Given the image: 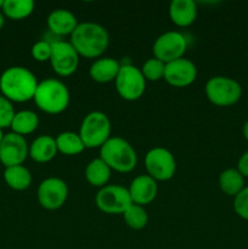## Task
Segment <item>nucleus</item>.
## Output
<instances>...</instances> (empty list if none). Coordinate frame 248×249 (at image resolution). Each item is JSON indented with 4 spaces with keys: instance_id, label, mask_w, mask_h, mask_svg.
I'll return each mask as SVG.
<instances>
[{
    "instance_id": "nucleus-15",
    "label": "nucleus",
    "mask_w": 248,
    "mask_h": 249,
    "mask_svg": "<svg viewBox=\"0 0 248 249\" xmlns=\"http://www.w3.org/2000/svg\"><path fill=\"white\" fill-rule=\"evenodd\" d=\"M128 191L131 202L134 204L143 207L155 201L158 194V185L157 181L152 179L150 175H139L130 182Z\"/></svg>"
},
{
    "instance_id": "nucleus-8",
    "label": "nucleus",
    "mask_w": 248,
    "mask_h": 249,
    "mask_svg": "<svg viewBox=\"0 0 248 249\" xmlns=\"http://www.w3.org/2000/svg\"><path fill=\"white\" fill-rule=\"evenodd\" d=\"M95 204L105 214H124L133 202L126 187L106 185L97 191Z\"/></svg>"
},
{
    "instance_id": "nucleus-35",
    "label": "nucleus",
    "mask_w": 248,
    "mask_h": 249,
    "mask_svg": "<svg viewBox=\"0 0 248 249\" xmlns=\"http://www.w3.org/2000/svg\"><path fill=\"white\" fill-rule=\"evenodd\" d=\"M2 5H4V0H0V9H2Z\"/></svg>"
},
{
    "instance_id": "nucleus-34",
    "label": "nucleus",
    "mask_w": 248,
    "mask_h": 249,
    "mask_svg": "<svg viewBox=\"0 0 248 249\" xmlns=\"http://www.w3.org/2000/svg\"><path fill=\"white\" fill-rule=\"evenodd\" d=\"M2 138H4V135H2V129H0V142H1Z\"/></svg>"
},
{
    "instance_id": "nucleus-26",
    "label": "nucleus",
    "mask_w": 248,
    "mask_h": 249,
    "mask_svg": "<svg viewBox=\"0 0 248 249\" xmlns=\"http://www.w3.org/2000/svg\"><path fill=\"white\" fill-rule=\"evenodd\" d=\"M126 226L131 230H142L148 224V214L142 206L131 204L123 214Z\"/></svg>"
},
{
    "instance_id": "nucleus-18",
    "label": "nucleus",
    "mask_w": 248,
    "mask_h": 249,
    "mask_svg": "<svg viewBox=\"0 0 248 249\" xmlns=\"http://www.w3.org/2000/svg\"><path fill=\"white\" fill-rule=\"evenodd\" d=\"M121 66L118 61L112 57H100L90 66L89 75L94 82L100 84L114 82L121 70Z\"/></svg>"
},
{
    "instance_id": "nucleus-11",
    "label": "nucleus",
    "mask_w": 248,
    "mask_h": 249,
    "mask_svg": "<svg viewBox=\"0 0 248 249\" xmlns=\"http://www.w3.org/2000/svg\"><path fill=\"white\" fill-rule=\"evenodd\" d=\"M50 65L53 72L60 77H70L79 66V57L75 49L70 41L56 40L51 43Z\"/></svg>"
},
{
    "instance_id": "nucleus-24",
    "label": "nucleus",
    "mask_w": 248,
    "mask_h": 249,
    "mask_svg": "<svg viewBox=\"0 0 248 249\" xmlns=\"http://www.w3.org/2000/svg\"><path fill=\"white\" fill-rule=\"evenodd\" d=\"M39 125V117L33 111H19L15 114L10 128L12 133L24 136L34 133Z\"/></svg>"
},
{
    "instance_id": "nucleus-30",
    "label": "nucleus",
    "mask_w": 248,
    "mask_h": 249,
    "mask_svg": "<svg viewBox=\"0 0 248 249\" xmlns=\"http://www.w3.org/2000/svg\"><path fill=\"white\" fill-rule=\"evenodd\" d=\"M233 211L240 218L248 221V186L233 197Z\"/></svg>"
},
{
    "instance_id": "nucleus-33",
    "label": "nucleus",
    "mask_w": 248,
    "mask_h": 249,
    "mask_svg": "<svg viewBox=\"0 0 248 249\" xmlns=\"http://www.w3.org/2000/svg\"><path fill=\"white\" fill-rule=\"evenodd\" d=\"M4 22H5V19H4V15L1 14V12H0V29L2 28V26H4Z\"/></svg>"
},
{
    "instance_id": "nucleus-17",
    "label": "nucleus",
    "mask_w": 248,
    "mask_h": 249,
    "mask_svg": "<svg viewBox=\"0 0 248 249\" xmlns=\"http://www.w3.org/2000/svg\"><path fill=\"white\" fill-rule=\"evenodd\" d=\"M169 18L175 26L189 27L197 18V5L192 0H173L169 4Z\"/></svg>"
},
{
    "instance_id": "nucleus-3",
    "label": "nucleus",
    "mask_w": 248,
    "mask_h": 249,
    "mask_svg": "<svg viewBox=\"0 0 248 249\" xmlns=\"http://www.w3.org/2000/svg\"><path fill=\"white\" fill-rule=\"evenodd\" d=\"M33 100L44 113L60 114L67 109L71 94L65 83L50 78L38 83Z\"/></svg>"
},
{
    "instance_id": "nucleus-7",
    "label": "nucleus",
    "mask_w": 248,
    "mask_h": 249,
    "mask_svg": "<svg viewBox=\"0 0 248 249\" xmlns=\"http://www.w3.org/2000/svg\"><path fill=\"white\" fill-rule=\"evenodd\" d=\"M116 90L125 101H136L146 90V79L140 68L133 65H122L116 80Z\"/></svg>"
},
{
    "instance_id": "nucleus-23",
    "label": "nucleus",
    "mask_w": 248,
    "mask_h": 249,
    "mask_svg": "<svg viewBox=\"0 0 248 249\" xmlns=\"http://www.w3.org/2000/svg\"><path fill=\"white\" fill-rule=\"evenodd\" d=\"M57 151L66 156L80 155L85 150V146L79 134L73 131H63L55 138Z\"/></svg>"
},
{
    "instance_id": "nucleus-14",
    "label": "nucleus",
    "mask_w": 248,
    "mask_h": 249,
    "mask_svg": "<svg viewBox=\"0 0 248 249\" xmlns=\"http://www.w3.org/2000/svg\"><path fill=\"white\" fill-rule=\"evenodd\" d=\"M197 78V68L189 58H177L165 65L164 80L174 88H186Z\"/></svg>"
},
{
    "instance_id": "nucleus-22",
    "label": "nucleus",
    "mask_w": 248,
    "mask_h": 249,
    "mask_svg": "<svg viewBox=\"0 0 248 249\" xmlns=\"http://www.w3.org/2000/svg\"><path fill=\"white\" fill-rule=\"evenodd\" d=\"M5 182L15 191H24L32 184V174L23 165L9 167L4 172Z\"/></svg>"
},
{
    "instance_id": "nucleus-32",
    "label": "nucleus",
    "mask_w": 248,
    "mask_h": 249,
    "mask_svg": "<svg viewBox=\"0 0 248 249\" xmlns=\"http://www.w3.org/2000/svg\"><path fill=\"white\" fill-rule=\"evenodd\" d=\"M242 134H243V136H245L246 140L248 141V121H246L245 124H243V126H242Z\"/></svg>"
},
{
    "instance_id": "nucleus-9",
    "label": "nucleus",
    "mask_w": 248,
    "mask_h": 249,
    "mask_svg": "<svg viewBox=\"0 0 248 249\" xmlns=\"http://www.w3.org/2000/svg\"><path fill=\"white\" fill-rule=\"evenodd\" d=\"M145 168L147 175L156 181H168L177 172V162L169 150L164 147H153L146 153Z\"/></svg>"
},
{
    "instance_id": "nucleus-5",
    "label": "nucleus",
    "mask_w": 248,
    "mask_h": 249,
    "mask_svg": "<svg viewBox=\"0 0 248 249\" xmlns=\"http://www.w3.org/2000/svg\"><path fill=\"white\" fill-rule=\"evenodd\" d=\"M111 130L108 116L104 112L94 111L84 117L78 134L85 148H100L111 138Z\"/></svg>"
},
{
    "instance_id": "nucleus-12",
    "label": "nucleus",
    "mask_w": 248,
    "mask_h": 249,
    "mask_svg": "<svg viewBox=\"0 0 248 249\" xmlns=\"http://www.w3.org/2000/svg\"><path fill=\"white\" fill-rule=\"evenodd\" d=\"M38 202L46 211H57L68 198V186L60 178H46L39 184L36 192Z\"/></svg>"
},
{
    "instance_id": "nucleus-16",
    "label": "nucleus",
    "mask_w": 248,
    "mask_h": 249,
    "mask_svg": "<svg viewBox=\"0 0 248 249\" xmlns=\"http://www.w3.org/2000/svg\"><path fill=\"white\" fill-rule=\"evenodd\" d=\"M46 23H48L51 33L56 34L58 36H71V34L74 32L79 22H78L77 17L72 11L66 9H57L53 10L49 15Z\"/></svg>"
},
{
    "instance_id": "nucleus-29",
    "label": "nucleus",
    "mask_w": 248,
    "mask_h": 249,
    "mask_svg": "<svg viewBox=\"0 0 248 249\" xmlns=\"http://www.w3.org/2000/svg\"><path fill=\"white\" fill-rule=\"evenodd\" d=\"M51 50H53L51 43L46 40H39L34 43V45L32 46V57L36 62H46V61H50Z\"/></svg>"
},
{
    "instance_id": "nucleus-4",
    "label": "nucleus",
    "mask_w": 248,
    "mask_h": 249,
    "mask_svg": "<svg viewBox=\"0 0 248 249\" xmlns=\"http://www.w3.org/2000/svg\"><path fill=\"white\" fill-rule=\"evenodd\" d=\"M100 158L118 173H130L138 164V155L133 146L123 138L111 136L100 147Z\"/></svg>"
},
{
    "instance_id": "nucleus-27",
    "label": "nucleus",
    "mask_w": 248,
    "mask_h": 249,
    "mask_svg": "<svg viewBox=\"0 0 248 249\" xmlns=\"http://www.w3.org/2000/svg\"><path fill=\"white\" fill-rule=\"evenodd\" d=\"M140 70L146 82L147 80L148 82H159V80L164 79L165 63H163L158 58H148L147 61L143 62L142 67Z\"/></svg>"
},
{
    "instance_id": "nucleus-10",
    "label": "nucleus",
    "mask_w": 248,
    "mask_h": 249,
    "mask_svg": "<svg viewBox=\"0 0 248 249\" xmlns=\"http://www.w3.org/2000/svg\"><path fill=\"white\" fill-rule=\"evenodd\" d=\"M186 49L187 41L180 32H165L160 34L153 43V57L167 65L172 61L184 57Z\"/></svg>"
},
{
    "instance_id": "nucleus-21",
    "label": "nucleus",
    "mask_w": 248,
    "mask_h": 249,
    "mask_svg": "<svg viewBox=\"0 0 248 249\" xmlns=\"http://www.w3.org/2000/svg\"><path fill=\"white\" fill-rule=\"evenodd\" d=\"M221 191L230 197H236L245 189V177L237 170V168H229L220 173L218 179Z\"/></svg>"
},
{
    "instance_id": "nucleus-1",
    "label": "nucleus",
    "mask_w": 248,
    "mask_h": 249,
    "mask_svg": "<svg viewBox=\"0 0 248 249\" xmlns=\"http://www.w3.org/2000/svg\"><path fill=\"white\" fill-rule=\"evenodd\" d=\"M70 43L85 58H100L109 45L108 32L101 24L83 22L71 34Z\"/></svg>"
},
{
    "instance_id": "nucleus-20",
    "label": "nucleus",
    "mask_w": 248,
    "mask_h": 249,
    "mask_svg": "<svg viewBox=\"0 0 248 249\" xmlns=\"http://www.w3.org/2000/svg\"><path fill=\"white\" fill-rule=\"evenodd\" d=\"M111 168L99 157L88 163L84 175L87 181L92 187L102 189V187L108 184L109 179H111Z\"/></svg>"
},
{
    "instance_id": "nucleus-19",
    "label": "nucleus",
    "mask_w": 248,
    "mask_h": 249,
    "mask_svg": "<svg viewBox=\"0 0 248 249\" xmlns=\"http://www.w3.org/2000/svg\"><path fill=\"white\" fill-rule=\"evenodd\" d=\"M58 153L55 138L50 135H40L29 146V157L36 163H48Z\"/></svg>"
},
{
    "instance_id": "nucleus-13",
    "label": "nucleus",
    "mask_w": 248,
    "mask_h": 249,
    "mask_svg": "<svg viewBox=\"0 0 248 249\" xmlns=\"http://www.w3.org/2000/svg\"><path fill=\"white\" fill-rule=\"evenodd\" d=\"M29 156V145L24 136L15 133L4 135L0 142V162L6 168L22 165Z\"/></svg>"
},
{
    "instance_id": "nucleus-25",
    "label": "nucleus",
    "mask_w": 248,
    "mask_h": 249,
    "mask_svg": "<svg viewBox=\"0 0 248 249\" xmlns=\"http://www.w3.org/2000/svg\"><path fill=\"white\" fill-rule=\"evenodd\" d=\"M33 0H4L2 12L11 19H23L34 11Z\"/></svg>"
},
{
    "instance_id": "nucleus-31",
    "label": "nucleus",
    "mask_w": 248,
    "mask_h": 249,
    "mask_svg": "<svg viewBox=\"0 0 248 249\" xmlns=\"http://www.w3.org/2000/svg\"><path fill=\"white\" fill-rule=\"evenodd\" d=\"M237 170L245 178H248V150L243 153L237 162Z\"/></svg>"
},
{
    "instance_id": "nucleus-28",
    "label": "nucleus",
    "mask_w": 248,
    "mask_h": 249,
    "mask_svg": "<svg viewBox=\"0 0 248 249\" xmlns=\"http://www.w3.org/2000/svg\"><path fill=\"white\" fill-rule=\"evenodd\" d=\"M15 114H16V112L12 107L11 101L0 95V129L11 126Z\"/></svg>"
},
{
    "instance_id": "nucleus-2",
    "label": "nucleus",
    "mask_w": 248,
    "mask_h": 249,
    "mask_svg": "<svg viewBox=\"0 0 248 249\" xmlns=\"http://www.w3.org/2000/svg\"><path fill=\"white\" fill-rule=\"evenodd\" d=\"M38 80L34 73L21 66L9 67L0 77V90L2 96L14 102H27L33 100Z\"/></svg>"
},
{
    "instance_id": "nucleus-6",
    "label": "nucleus",
    "mask_w": 248,
    "mask_h": 249,
    "mask_svg": "<svg viewBox=\"0 0 248 249\" xmlns=\"http://www.w3.org/2000/svg\"><path fill=\"white\" fill-rule=\"evenodd\" d=\"M204 91L208 101L218 107L232 106L237 104L242 96V87L240 83L224 75H216L208 79Z\"/></svg>"
}]
</instances>
